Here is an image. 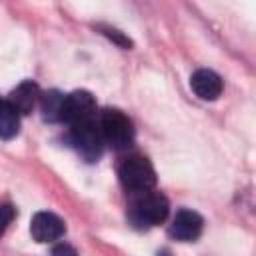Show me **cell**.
Returning <instances> with one entry per match:
<instances>
[{"label": "cell", "instance_id": "1", "mask_svg": "<svg viewBox=\"0 0 256 256\" xmlns=\"http://www.w3.org/2000/svg\"><path fill=\"white\" fill-rule=\"evenodd\" d=\"M168 212H170V204L166 196L154 190L132 194L128 206V218L138 228H152L162 224L168 218Z\"/></svg>", "mask_w": 256, "mask_h": 256}, {"label": "cell", "instance_id": "2", "mask_svg": "<svg viewBox=\"0 0 256 256\" xmlns=\"http://www.w3.org/2000/svg\"><path fill=\"white\" fill-rule=\"evenodd\" d=\"M100 132L106 144H110L114 150H126L134 142V126L130 118L114 108H108L100 116Z\"/></svg>", "mask_w": 256, "mask_h": 256}, {"label": "cell", "instance_id": "3", "mask_svg": "<svg viewBox=\"0 0 256 256\" xmlns=\"http://www.w3.org/2000/svg\"><path fill=\"white\" fill-rule=\"evenodd\" d=\"M120 182L132 194L152 190L156 186V172L144 156H128L118 168Z\"/></svg>", "mask_w": 256, "mask_h": 256}, {"label": "cell", "instance_id": "4", "mask_svg": "<svg viewBox=\"0 0 256 256\" xmlns=\"http://www.w3.org/2000/svg\"><path fill=\"white\" fill-rule=\"evenodd\" d=\"M70 142L78 150V154L84 156L90 162L98 160L100 154H102V148H104V138H102L100 126L94 120L72 124V128H70Z\"/></svg>", "mask_w": 256, "mask_h": 256}, {"label": "cell", "instance_id": "5", "mask_svg": "<svg viewBox=\"0 0 256 256\" xmlns=\"http://www.w3.org/2000/svg\"><path fill=\"white\" fill-rule=\"evenodd\" d=\"M94 112H96L94 96L86 90H76V92L64 96L60 122H66V124L72 126V124H78V122L94 120Z\"/></svg>", "mask_w": 256, "mask_h": 256}, {"label": "cell", "instance_id": "6", "mask_svg": "<svg viewBox=\"0 0 256 256\" xmlns=\"http://www.w3.org/2000/svg\"><path fill=\"white\" fill-rule=\"evenodd\" d=\"M202 228H204L202 216L194 210L184 208V210L176 212L172 226H170V236L180 240V242H194L202 234Z\"/></svg>", "mask_w": 256, "mask_h": 256}, {"label": "cell", "instance_id": "7", "mask_svg": "<svg viewBox=\"0 0 256 256\" xmlns=\"http://www.w3.org/2000/svg\"><path fill=\"white\" fill-rule=\"evenodd\" d=\"M30 232H32V238L36 242L46 244V242H54V240L62 238L64 232H66V226H64V222L56 214H52V212H38L32 218Z\"/></svg>", "mask_w": 256, "mask_h": 256}, {"label": "cell", "instance_id": "8", "mask_svg": "<svg viewBox=\"0 0 256 256\" xmlns=\"http://www.w3.org/2000/svg\"><path fill=\"white\" fill-rule=\"evenodd\" d=\"M190 86L200 100H216L222 94V78L208 68L196 70L192 74Z\"/></svg>", "mask_w": 256, "mask_h": 256}, {"label": "cell", "instance_id": "9", "mask_svg": "<svg viewBox=\"0 0 256 256\" xmlns=\"http://www.w3.org/2000/svg\"><path fill=\"white\" fill-rule=\"evenodd\" d=\"M40 100V88L38 84H34L32 80H24L22 84H18L8 98V104L18 112V114H30L34 110V106Z\"/></svg>", "mask_w": 256, "mask_h": 256}, {"label": "cell", "instance_id": "10", "mask_svg": "<svg viewBox=\"0 0 256 256\" xmlns=\"http://www.w3.org/2000/svg\"><path fill=\"white\" fill-rule=\"evenodd\" d=\"M20 130V114L8 104V100H0V138L10 140Z\"/></svg>", "mask_w": 256, "mask_h": 256}, {"label": "cell", "instance_id": "11", "mask_svg": "<svg viewBox=\"0 0 256 256\" xmlns=\"http://www.w3.org/2000/svg\"><path fill=\"white\" fill-rule=\"evenodd\" d=\"M62 104H64V94H60L56 90L40 96V108H42L44 120H48V122H60Z\"/></svg>", "mask_w": 256, "mask_h": 256}, {"label": "cell", "instance_id": "12", "mask_svg": "<svg viewBox=\"0 0 256 256\" xmlns=\"http://www.w3.org/2000/svg\"><path fill=\"white\" fill-rule=\"evenodd\" d=\"M14 216H16V210H14L12 204H0V238L6 234V230L12 224Z\"/></svg>", "mask_w": 256, "mask_h": 256}, {"label": "cell", "instance_id": "13", "mask_svg": "<svg viewBox=\"0 0 256 256\" xmlns=\"http://www.w3.org/2000/svg\"><path fill=\"white\" fill-rule=\"evenodd\" d=\"M102 30H104V34H106L110 40H114L118 46H122V48H130V46H132V40L126 38L122 32H118V30H114V28H102Z\"/></svg>", "mask_w": 256, "mask_h": 256}, {"label": "cell", "instance_id": "14", "mask_svg": "<svg viewBox=\"0 0 256 256\" xmlns=\"http://www.w3.org/2000/svg\"><path fill=\"white\" fill-rule=\"evenodd\" d=\"M52 256H78V252L70 246V244H58V246H54V250H52Z\"/></svg>", "mask_w": 256, "mask_h": 256}]
</instances>
